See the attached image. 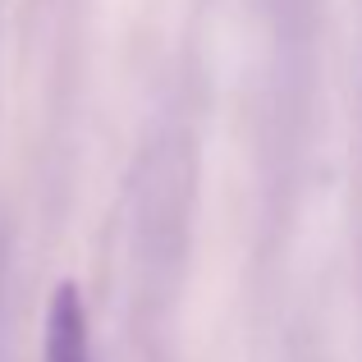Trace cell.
Instances as JSON below:
<instances>
[{"instance_id": "1", "label": "cell", "mask_w": 362, "mask_h": 362, "mask_svg": "<svg viewBox=\"0 0 362 362\" xmlns=\"http://www.w3.org/2000/svg\"><path fill=\"white\" fill-rule=\"evenodd\" d=\"M42 362H97L92 358L88 308H83V293L74 280L51 289L46 321H42Z\"/></svg>"}]
</instances>
